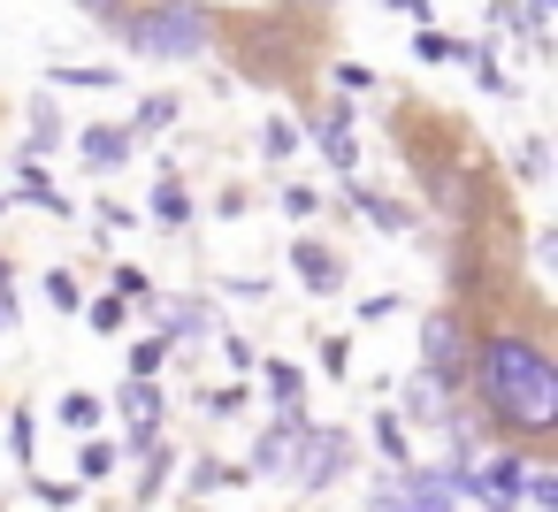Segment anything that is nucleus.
I'll return each mask as SVG.
<instances>
[{
  "instance_id": "2eb2a0df",
  "label": "nucleus",
  "mask_w": 558,
  "mask_h": 512,
  "mask_svg": "<svg viewBox=\"0 0 558 512\" xmlns=\"http://www.w3.org/2000/svg\"><path fill=\"white\" fill-rule=\"evenodd\" d=\"M154 215H161V222H192V199H184V184H161V192H154Z\"/></svg>"
},
{
  "instance_id": "0eeeda50",
  "label": "nucleus",
  "mask_w": 558,
  "mask_h": 512,
  "mask_svg": "<svg viewBox=\"0 0 558 512\" xmlns=\"http://www.w3.org/2000/svg\"><path fill=\"white\" fill-rule=\"evenodd\" d=\"M291 276H299L306 291H337V283H344V260H337L329 245H314V237H299V245H291Z\"/></svg>"
},
{
  "instance_id": "c756f323",
  "label": "nucleus",
  "mask_w": 558,
  "mask_h": 512,
  "mask_svg": "<svg viewBox=\"0 0 558 512\" xmlns=\"http://www.w3.org/2000/svg\"><path fill=\"white\" fill-rule=\"evenodd\" d=\"M383 314H398V291H375V298L360 306V321H383Z\"/></svg>"
},
{
  "instance_id": "6e6552de",
  "label": "nucleus",
  "mask_w": 558,
  "mask_h": 512,
  "mask_svg": "<svg viewBox=\"0 0 558 512\" xmlns=\"http://www.w3.org/2000/svg\"><path fill=\"white\" fill-rule=\"evenodd\" d=\"M314 146H322L337 169H360V138H352V115H344V108H329V115L314 123Z\"/></svg>"
},
{
  "instance_id": "39448f33",
  "label": "nucleus",
  "mask_w": 558,
  "mask_h": 512,
  "mask_svg": "<svg viewBox=\"0 0 558 512\" xmlns=\"http://www.w3.org/2000/svg\"><path fill=\"white\" fill-rule=\"evenodd\" d=\"M291 451H299V481H306V489H329V481L344 474V459H352V436H344V428H306Z\"/></svg>"
},
{
  "instance_id": "9d476101",
  "label": "nucleus",
  "mask_w": 558,
  "mask_h": 512,
  "mask_svg": "<svg viewBox=\"0 0 558 512\" xmlns=\"http://www.w3.org/2000/svg\"><path fill=\"white\" fill-rule=\"evenodd\" d=\"M77 146H85V161H93V169H116V161H131V131H116V123H93Z\"/></svg>"
},
{
  "instance_id": "1a4fd4ad",
  "label": "nucleus",
  "mask_w": 558,
  "mask_h": 512,
  "mask_svg": "<svg viewBox=\"0 0 558 512\" xmlns=\"http://www.w3.org/2000/svg\"><path fill=\"white\" fill-rule=\"evenodd\" d=\"M116 405H123V420H131V428H161V390H154V375H131Z\"/></svg>"
},
{
  "instance_id": "72a5a7b5",
  "label": "nucleus",
  "mask_w": 558,
  "mask_h": 512,
  "mask_svg": "<svg viewBox=\"0 0 558 512\" xmlns=\"http://www.w3.org/2000/svg\"><path fill=\"white\" fill-rule=\"evenodd\" d=\"M85 9H116V0H85Z\"/></svg>"
},
{
  "instance_id": "423d86ee",
  "label": "nucleus",
  "mask_w": 558,
  "mask_h": 512,
  "mask_svg": "<svg viewBox=\"0 0 558 512\" xmlns=\"http://www.w3.org/2000/svg\"><path fill=\"white\" fill-rule=\"evenodd\" d=\"M306 436V413H299V398H283V413L268 420V436L253 443V466L260 474H276V466H291V443Z\"/></svg>"
},
{
  "instance_id": "cd10ccee",
  "label": "nucleus",
  "mask_w": 558,
  "mask_h": 512,
  "mask_svg": "<svg viewBox=\"0 0 558 512\" xmlns=\"http://www.w3.org/2000/svg\"><path fill=\"white\" fill-rule=\"evenodd\" d=\"M39 489V504H77V481H32Z\"/></svg>"
},
{
  "instance_id": "393cba45",
  "label": "nucleus",
  "mask_w": 558,
  "mask_h": 512,
  "mask_svg": "<svg viewBox=\"0 0 558 512\" xmlns=\"http://www.w3.org/2000/svg\"><path fill=\"white\" fill-rule=\"evenodd\" d=\"M9 436H16V459L32 466V405H16V413H9Z\"/></svg>"
},
{
  "instance_id": "4be33fe9",
  "label": "nucleus",
  "mask_w": 558,
  "mask_h": 512,
  "mask_svg": "<svg viewBox=\"0 0 558 512\" xmlns=\"http://www.w3.org/2000/svg\"><path fill=\"white\" fill-rule=\"evenodd\" d=\"M291 146H299V131H291V123H268V138H260V154H268V161H283Z\"/></svg>"
},
{
  "instance_id": "b1692460",
  "label": "nucleus",
  "mask_w": 558,
  "mask_h": 512,
  "mask_svg": "<svg viewBox=\"0 0 558 512\" xmlns=\"http://www.w3.org/2000/svg\"><path fill=\"white\" fill-rule=\"evenodd\" d=\"M47 298H54V306H62V314H77V306H85V298H77V283H70V276H62V268H54V276H47Z\"/></svg>"
},
{
  "instance_id": "9b49d317",
  "label": "nucleus",
  "mask_w": 558,
  "mask_h": 512,
  "mask_svg": "<svg viewBox=\"0 0 558 512\" xmlns=\"http://www.w3.org/2000/svg\"><path fill=\"white\" fill-rule=\"evenodd\" d=\"M352 215L375 222V230H405V207H390V199H375V192H352Z\"/></svg>"
},
{
  "instance_id": "7c9ffc66",
  "label": "nucleus",
  "mask_w": 558,
  "mask_h": 512,
  "mask_svg": "<svg viewBox=\"0 0 558 512\" xmlns=\"http://www.w3.org/2000/svg\"><path fill=\"white\" fill-rule=\"evenodd\" d=\"M390 16H405V24H428V0H383Z\"/></svg>"
},
{
  "instance_id": "4468645a",
  "label": "nucleus",
  "mask_w": 558,
  "mask_h": 512,
  "mask_svg": "<svg viewBox=\"0 0 558 512\" xmlns=\"http://www.w3.org/2000/svg\"><path fill=\"white\" fill-rule=\"evenodd\" d=\"M169 337H207V306H199V298L169 306Z\"/></svg>"
},
{
  "instance_id": "c85d7f7f",
  "label": "nucleus",
  "mask_w": 558,
  "mask_h": 512,
  "mask_svg": "<svg viewBox=\"0 0 558 512\" xmlns=\"http://www.w3.org/2000/svg\"><path fill=\"white\" fill-rule=\"evenodd\" d=\"M116 298H146V276L138 268H116Z\"/></svg>"
},
{
  "instance_id": "5701e85b",
  "label": "nucleus",
  "mask_w": 558,
  "mask_h": 512,
  "mask_svg": "<svg viewBox=\"0 0 558 512\" xmlns=\"http://www.w3.org/2000/svg\"><path fill=\"white\" fill-rule=\"evenodd\" d=\"M314 207H322V192H306V184H291V192H283V215H291V222H306Z\"/></svg>"
},
{
  "instance_id": "f704fd0d",
  "label": "nucleus",
  "mask_w": 558,
  "mask_h": 512,
  "mask_svg": "<svg viewBox=\"0 0 558 512\" xmlns=\"http://www.w3.org/2000/svg\"><path fill=\"white\" fill-rule=\"evenodd\" d=\"M0 215H9V199H0Z\"/></svg>"
},
{
  "instance_id": "20e7f679",
  "label": "nucleus",
  "mask_w": 558,
  "mask_h": 512,
  "mask_svg": "<svg viewBox=\"0 0 558 512\" xmlns=\"http://www.w3.org/2000/svg\"><path fill=\"white\" fill-rule=\"evenodd\" d=\"M451 497H459L451 474H436V466H405V474L375 481L367 512H451Z\"/></svg>"
},
{
  "instance_id": "6ab92c4d",
  "label": "nucleus",
  "mask_w": 558,
  "mask_h": 512,
  "mask_svg": "<svg viewBox=\"0 0 558 512\" xmlns=\"http://www.w3.org/2000/svg\"><path fill=\"white\" fill-rule=\"evenodd\" d=\"M54 85H85V93H108V85H123L116 70H54Z\"/></svg>"
},
{
  "instance_id": "f257e3e1",
  "label": "nucleus",
  "mask_w": 558,
  "mask_h": 512,
  "mask_svg": "<svg viewBox=\"0 0 558 512\" xmlns=\"http://www.w3.org/2000/svg\"><path fill=\"white\" fill-rule=\"evenodd\" d=\"M466 390H474L482 420H497L512 436H550L558 428V359L527 329H482L474 359H466Z\"/></svg>"
},
{
  "instance_id": "a211bd4d",
  "label": "nucleus",
  "mask_w": 558,
  "mask_h": 512,
  "mask_svg": "<svg viewBox=\"0 0 558 512\" xmlns=\"http://www.w3.org/2000/svg\"><path fill=\"white\" fill-rule=\"evenodd\" d=\"M375 443H383V459L405 466V428H398V413H375Z\"/></svg>"
},
{
  "instance_id": "2f4dec72",
  "label": "nucleus",
  "mask_w": 558,
  "mask_h": 512,
  "mask_svg": "<svg viewBox=\"0 0 558 512\" xmlns=\"http://www.w3.org/2000/svg\"><path fill=\"white\" fill-rule=\"evenodd\" d=\"M16 321V291H0V329H9Z\"/></svg>"
},
{
  "instance_id": "dca6fc26",
  "label": "nucleus",
  "mask_w": 558,
  "mask_h": 512,
  "mask_svg": "<svg viewBox=\"0 0 558 512\" xmlns=\"http://www.w3.org/2000/svg\"><path fill=\"white\" fill-rule=\"evenodd\" d=\"M123 314H131V298H116V291H108V298H100V306H93L85 321H93L100 337H116V329H123Z\"/></svg>"
},
{
  "instance_id": "aec40b11",
  "label": "nucleus",
  "mask_w": 558,
  "mask_h": 512,
  "mask_svg": "<svg viewBox=\"0 0 558 512\" xmlns=\"http://www.w3.org/2000/svg\"><path fill=\"white\" fill-rule=\"evenodd\" d=\"M161 359H169V337H146V344L131 352V375H161Z\"/></svg>"
},
{
  "instance_id": "473e14b6",
  "label": "nucleus",
  "mask_w": 558,
  "mask_h": 512,
  "mask_svg": "<svg viewBox=\"0 0 558 512\" xmlns=\"http://www.w3.org/2000/svg\"><path fill=\"white\" fill-rule=\"evenodd\" d=\"M0 291H16V268H9V260H0Z\"/></svg>"
},
{
  "instance_id": "f8f14e48",
  "label": "nucleus",
  "mask_w": 558,
  "mask_h": 512,
  "mask_svg": "<svg viewBox=\"0 0 558 512\" xmlns=\"http://www.w3.org/2000/svg\"><path fill=\"white\" fill-rule=\"evenodd\" d=\"M413 54H421L428 70H436V62H466V47H459V39H444V32H421V39H413Z\"/></svg>"
},
{
  "instance_id": "ddd939ff",
  "label": "nucleus",
  "mask_w": 558,
  "mask_h": 512,
  "mask_svg": "<svg viewBox=\"0 0 558 512\" xmlns=\"http://www.w3.org/2000/svg\"><path fill=\"white\" fill-rule=\"evenodd\" d=\"M161 123H177V100H169V93H154V100L131 115V138H146V131H161Z\"/></svg>"
},
{
  "instance_id": "a878e982",
  "label": "nucleus",
  "mask_w": 558,
  "mask_h": 512,
  "mask_svg": "<svg viewBox=\"0 0 558 512\" xmlns=\"http://www.w3.org/2000/svg\"><path fill=\"white\" fill-rule=\"evenodd\" d=\"M77 466H85V481H100V474L116 466V443H85V459H77Z\"/></svg>"
},
{
  "instance_id": "bb28decb",
  "label": "nucleus",
  "mask_w": 558,
  "mask_h": 512,
  "mask_svg": "<svg viewBox=\"0 0 558 512\" xmlns=\"http://www.w3.org/2000/svg\"><path fill=\"white\" fill-rule=\"evenodd\" d=\"M222 481H230V466H215V459L192 466V489H222Z\"/></svg>"
},
{
  "instance_id": "7ed1b4c3",
  "label": "nucleus",
  "mask_w": 558,
  "mask_h": 512,
  "mask_svg": "<svg viewBox=\"0 0 558 512\" xmlns=\"http://www.w3.org/2000/svg\"><path fill=\"white\" fill-rule=\"evenodd\" d=\"M421 359H428V382L451 398V390H466V359H474V329H466V314H428L421 321Z\"/></svg>"
},
{
  "instance_id": "f03ea898",
  "label": "nucleus",
  "mask_w": 558,
  "mask_h": 512,
  "mask_svg": "<svg viewBox=\"0 0 558 512\" xmlns=\"http://www.w3.org/2000/svg\"><path fill=\"white\" fill-rule=\"evenodd\" d=\"M100 24L131 47V54H154V62H192L215 47V24L207 9H192V0H154V9L123 16V9H100Z\"/></svg>"
},
{
  "instance_id": "412c9836",
  "label": "nucleus",
  "mask_w": 558,
  "mask_h": 512,
  "mask_svg": "<svg viewBox=\"0 0 558 512\" xmlns=\"http://www.w3.org/2000/svg\"><path fill=\"white\" fill-rule=\"evenodd\" d=\"M299 382H306V375H299L291 359H268V390H276V398H299Z\"/></svg>"
},
{
  "instance_id": "f3484780",
  "label": "nucleus",
  "mask_w": 558,
  "mask_h": 512,
  "mask_svg": "<svg viewBox=\"0 0 558 512\" xmlns=\"http://www.w3.org/2000/svg\"><path fill=\"white\" fill-rule=\"evenodd\" d=\"M54 413H62V428H93V420H100V398H77V390H70Z\"/></svg>"
}]
</instances>
